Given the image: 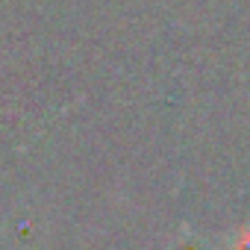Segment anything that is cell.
<instances>
[{"instance_id":"1","label":"cell","mask_w":250,"mask_h":250,"mask_svg":"<svg viewBox=\"0 0 250 250\" xmlns=\"http://www.w3.org/2000/svg\"><path fill=\"white\" fill-rule=\"evenodd\" d=\"M235 250H250V238H247V235H244V238H241V244H238V247H235Z\"/></svg>"}]
</instances>
